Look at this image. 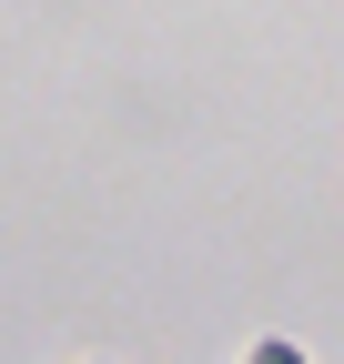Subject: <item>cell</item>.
Returning a JSON list of instances; mask_svg holds the SVG:
<instances>
[{
    "label": "cell",
    "instance_id": "obj_1",
    "mask_svg": "<svg viewBox=\"0 0 344 364\" xmlns=\"http://www.w3.org/2000/svg\"><path fill=\"white\" fill-rule=\"evenodd\" d=\"M243 364H304V354H294L284 334H264V344H253V354H243Z\"/></svg>",
    "mask_w": 344,
    "mask_h": 364
},
{
    "label": "cell",
    "instance_id": "obj_2",
    "mask_svg": "<svg viewBox=\"0 0 344 364\" xmlns=\"http://www.w3.org/2000/svg\"><path fill=\"white\" fill-rule=\"evenodd\" d=\"M92 364H102V354H92Z\"/></svg>",
    "mask_w": 344,
    "mask_h": 364
}]
</instances>
